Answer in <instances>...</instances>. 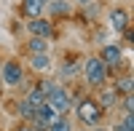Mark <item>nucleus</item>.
Here are the masks:
<instances>
[{"label":"nucleus","instance_id":"nucleus-1","mask_svg":"<svg viewBox=\"0 0 134 131\" xmlns=\"http://www.w3.org/2000/svg\"><path fill=\"white\" fill-rule=\"evenodd\" d=\"M83 75H86V83L88 86H94V88H99L105 80H107V67H105V62L102 59H88L83 64Z\"/></svg>","mask_w":134,"mask_h":131},{"label":"nucleus","instance_id":"nucleus-2","mask_svg":"<svg viewBox=\"0 0 134 131\" xmlns=\"http://www.w3.org/2000/svg\"><path fill=\"white\" fill-rule=\"evenodd\" d=\"M78 118H81L86 126H97L99 118H102V107H99L94 99H83L78 104Z\"/></svg>","mask_w":134,"mask_h":131},{"label":"nucleus","instance_id":"nucleus-3","mask_svg":"<svg viewBox=\"0 0 134 131\" xmlns=\"http://www.w3.org/2000/svg\"><path fill=\"white\" fill-rule=\"evenodd\" d=\"M27 29H30L32 38H51V35H54V24H51L48 19H40V16L30 19V21H27Z\"/></svg>","mask_w":134,"mask_h":131},{"label":"nucleus","instance_id":"nucleus-4","mask_svg":"<svg viewBox=\"0 0 134 131\" xmlns=\"http://www.w3.org/2000/svg\"><path fill=\"white\" fill-rule=\"evenodd\" d=\"M46 102H48V104H51L57 112H67V110L72 107V99H70V94H67V91L62 88V86H59V88H57V91H54V94L48 96Z\"/></svg>","mask_w":134,"mask_h":131},{"label":"nucleus","instance_id":"nucleus-5","mask_svg":"<svg viewBox=\"0 0 134 131\" xmlns=\"http://www.w3.org/2000/svg\"><path fill=\"white\" fill-rule=\"evenodd\" d=\"M3 80L8 83V86H16V83H21V67L16 62H8L5 67H3Z\"/></svg>","mask_w":134,"mask_h":131},{"label":"nucleus","instance_id":"nucleus-6","mask_svg":"<svg viewBox=\"0 0 134 131\" xmlns=\"http://www.w3.org/2000/svg\"><path fill=\"white\" fill-rule=\"evenodd\" d=\"M102 62H105V67H118L121 64V48L118 46H105L102 48Z\"/></svg>","mask_w":134,"mask_h":131},{"label":"nucleus","instance_id":"nucleus-7","mask_svg":"<svg viewBox=\"0 0 134 131\" xmlns=\"http://www.w3.org/2000/svg\"><path fill=\"white\" fill-rule=\"evenodd\" d=\"M43 5H46V0H21V11H24V16H27V19L40 16Z\"/></svg>","mask_w":134,"mask_h":131},{"label":"nucleus","instance_id":"nucleus-8","mask_svg":"<svg viewBox=\"0 0 134 131\" xmlns=\"http://www.w3.org/2000/svg\"><path fill=\"white\" fill-rule=\"evenodd\" d=\"M126 24H129V16H126V11H121V8L110 11V27H113L115 32H124V29H126Z\"/></svg>","mask_w":134,"mask_h":131},{"label":"nucleus","instance_id":"nucleus-9","mask_svg":"<svg viewBox=\"0 0 134 131\" xmlns=\"http://www.w3.org/2000/svg\"><path fill=\"white\" fill-rule=\"evenodd\" d=\"M30 64H32V70L43 72V70H48V67H51V59H48V53H35V56L30 59Z\"/></svg>","mask_w":134,"mask_h":131},{"label":"nucleus","instance_id":"nucleus-10","mask_svg":"<svg viewBox=\"0 0 134 131\" xmlns=\"http://www.w3.org/2000/svg\"><path fill=\"white\" fill-rule=\"evenodd\" d=\"M115 102H118V91H115V88H107V91L102 94V99H99L97 104H99V107H113Z\"/></svg>","mask_w":134,"mask_h":131},{"label":"nucleus","instance_id":"nucleus-11","mask_svg":"<svg viewBox=\"0 0 134 131\" xmlns=\"http://www.w3.org/2000/svg\"><path fill=\"white\" fill-rule=\"evenodd\" d=\"M30 51H32V53H46V51H48L46 38H30Z\"/></svg>","mask_w":134,"mask_h":131},{"label":"nucleus","instance_id":"nucleus-12","mask_svg":"<svg viewBox=\"0 0 134 131\" xmlns=\"http://www.w3.org/2000/svg\"><path fill=\"white\" fill-rule=\"evenodd\" d=\"M35 110H38V107L32 104V102H27V99L19 104V112H21V118H24V121H32V118H35Z\"/></svg>","mask_w":134,"mask_h":131},{"label":"nucleus","instance_id":"nucleus-13","mask_svg":"<svg viewBox=\"0 0 134 131\" xmlns=\"http://www.w3.org/2000/svg\"><path fill=\"white\" fill-rule=\"evenodd\" d=\"M48 131H72V126H70V121H67V118H57V121H54L51 126H48Z\"/></svg>","mask_w":134,"mask_h":131},{"label":"nucleus","instance_id":"nucleus-14","mask_svg":"<svg viewBox=\"0 0 134 131\" xmlns=\"http://www.w3.org/2000/svg\"><path fill=\"white\" fill-rule=\"evenodd\" d=\"M38 88H40V94H43V96L48 99V96H51L54 91H57L59 86H57V83H51V80H40V83H38Z\"/></svg>","mask_w":134,"mask_h":131},{"label":"nucleus","instance_id":"nucleus-15","mask_svg":"<svg viewBox=\"0 0 134 131\" xmlns=\"http://www.w3.org/2000/svg\"><path fill=\"white\" fill-rule=\"evenodd\" d=\"M27 102H32L35 107H40L43 102H46V96L40 94V88H30V94H27Z\"/></svg>","mask_w":134,"mask_h":131},{"label":"nucleus","instance_id":"nucleus-16","mask_svg":"<svg viewBox=\"0 0 134 131\" xmlns=\"http://www.w3.org/2000/svg\"><path fill=\"white\" fill-rule=\"evenodd\" d=\"M51 14H67V3H62V0H51Z\"/></svg>","mask_w":134,"mask_h":131},{"label":"nucleus","instance_id":"nucleus-17","mask_svg":"<svg viewBox=\"0 0 134 131\" xmlns=\"http://www.w3.org/2000/svg\"><path fill=\"white\" fill-rule=\"evenodd\" d=\"M115 91H124V94H131V80H129V78H124V80H118V86H115Z\"/></svg>","mask_w":134,"mask_h":131},{"label":"nucleus","instance_id":"nucleus-18","mask_svg":"<svg viewBox=\"0 0 134 131\" xmlns=\"http://www.w3.org/2000/svg\"><path fill=\"white\" fill-rule=\"evenodd\" d=\"M118 131H131V112H126V118H124V123L118 126Z\"/></svg>","mask_w":134,"mask_h":131},{"label":"nucleus","instance_id":"nucleus-19","mask_svg":"<svg viewBox=\"0 0 134 131\" xmlns=\"http://www.w3.org/2000/svg\"><path fill=\"white\" fill-rule=\"evenodd\" d=\"M19 131H35V128H30V126H21V128H19Z\"/></svg>","mask_w":134,"mask_h":131},{"label":"nucleus","instance_id":"nucleus-20","mask_svg":"<svg viewBox=\"0 0 134 131\" xmlns=\"http://www.w3.org/2000/svg\"><path fill=\"white\" fill-rule=\"evenodd\" d=\"M78 3H83V5H86V3H91V0H78Z\"/></svg>","mask_w":134,"mask_h":131},{"label":"nucleus","instance_id":"nucleus-21","mask_svg":"<svg viewBox=\"0 0 134 131\" xmlns=\"http://www.w3.org/2000/svg\"><path fill=\"white\" fill-rule=\"evenodd\" d=\"M94 131H105V128H94Z\"/></svg>","mask_w":134,"mask_h":131}]
</instances>
